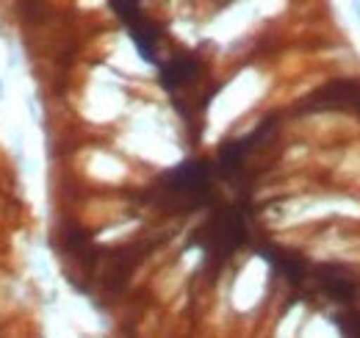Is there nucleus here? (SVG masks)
<instances>
[{"instance_id": "1", "label": "nucleus", "mask_w": 360, "mask_h": 338, "mask_svg": "<svg viewBox=\"0 0 360 338\" xmlns=\"http://www.w3.org/2000/svg\"><path fill=\"white\" fill-rule=\"evenodd\" d=\"M302 108L305 111H352V114H360V81L341 78V81L321 86L302 103Z\"/></svg>"}, {"instance_id": "2", "label": "nucleus", "mask_w": 360, "mask_h": 338, "mask_svg": "<svg viewBox=\"0 0 360 338\" xmlns=\"http://www.w3.org/2000/svg\"><path fill=\"white\" fill-rule=\"evenodd\" d=\"M244 242V216L238 208H227L222 211L208 230V255H219L227 258L238 244Z\"/></svg>"}, {"instance_id": "3", "label": "nucleus", "mask_w": 360, "mask_h": 338, "mask_svg": "<svg viewBox=\"0 0 360 338\" xmlns=\"http://www.w3.org/2000/svg\"><path fill=\"white\" fill-rule=\"evenodd\" d=\"M111 6H114V11H117V14L125 20V25L131 28V37H134L136 44H139L141 56H144L147 61H155L158 28L141 17V11H139V6H136V3H111Z\"/></svg>"}, {"instance_id": "4", "label": "nucleus", "mask_w": 360, "mask_h": 338, "mask_svg": "<svg viewBox=\"0 0 360 338\" xmlns=\"http://www.w3.org/2000/svg\"><path fill=\"white\" fill-rule=\"evenodd\" d=\"M316 277H319L321 289L330 296H335L338 302L355 299V294H358V289H360V280L355 277V272H349V269L341 266V263L319 266V269H316Z\"/></svg>"}, {"instance_id": "5", "label": "nucleus", "mask_w": 360, "mask_h": 338, "mask_svg": "<svg viewBox=\"0 0 360 338\" xmlns=\"http://www.w3.org/2000/svg\"><path fill=\"white\" fill-rule=\"evenodd\" d=\"M197 73V61L194 58H175V61H169L167 67H164V86L167 89H175L178 84H183V81H188L191 75Z\"/></svg>"}, {"instance_id": "6", "label": "nucleus", "mask_w": 360, "mask_h": 338, "mask_svg": "<svg viewBox=\"0 0 360 338\" xmlns=\"http://www.w3.org/2000/svg\"><path fill=\"white\" fill-rule=\"evenodd\" d=\"M269 258L291 283H300V280L305 277V263H302L297 255L285 253V250H269Z\"/></svg>"}, {"instance_id": "7", "label": "nucleus", "mask_w": 360, "mask_h": 338, "mask_svg": "<svg viewBox=\"0 0 360 338\" xmlns=\"http://www.w3.org/2000/svg\"><path fill=\"white\" fill-rule=\"evenodd\" d=\"M338 322H341V330L349 338H360V311H349V313L338 316Z\"/></svg>"}]
</instances>
